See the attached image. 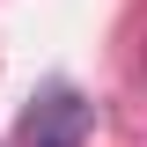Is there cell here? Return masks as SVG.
Segmentation results:
<instances>
[{
	"label": "cell",
	"mask_w": 147,
	"mask_h": 147,
	"mask_svg": "<svg viewBox=\"0 0 147 147\" xmlns=\"http://www.w3.org/2000/svg\"><path fill=\"white\" fill-rule=\"evenodd\" d=\"M15 140L22 147H81V140H88V96L66 88V81H52V88L22 110Z\"/></svg>",
	"instance_id": "obj_1"
}]
</instances>
